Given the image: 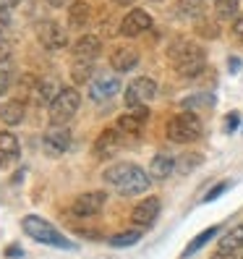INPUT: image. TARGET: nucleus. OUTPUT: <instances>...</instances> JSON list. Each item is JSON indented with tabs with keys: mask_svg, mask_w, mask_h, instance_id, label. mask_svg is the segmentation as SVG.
I'll list each match as a JSON object with an SVG mask.
<instances>
[{
	"mask_svg": "<svg viewBox=\"0 0 243 259\" xmlns=\"http://www.w3.org/2000/svg\"><path fill=\"white\" fill-rule=\"evenodd\" d=\"M105 178V184L113 186L118 194H123V196H136V194H144L152 184V178L149 173L144 170L141 165H136V162H115L110 165L108 170L102 173Z\"/></svg>",
	"mask_w": 243,
	"mask_h": 259,
	"instance_id": "obj_1",
	"label": "nucleus"
},
{
	"mask_svg": "<svg viewBox=\"0 0 243 259\" xmlns=\"http://www.w3.org/2000/svg\"><path fill=\"white\" fill-rule=\"evenodd\" d=\"M168 58L173 60V66L180 76L186 79H193L199 76L204 68H207V55H204V48H199L196 42L186 39V37H175L168 48Z\"/></svg>",
	"mask_w": 243,
	"mask_h": 259,
	"instance_id": "obj_2",
	"label": "nucleus"
},
{
	"mask_svg": "<svg viewBox=\"0 0 243 259\" xmlns=\"http://www.w3.org/2000/svg\"><path fill=\"white\" fill-rule=\"evenodd\" d=\"M21 228H24L26 236H32L39 243H47V246H55V249H66V251L73 249V243L63 233H60L53 223H47V220L39 218V215H26L21 220Z\"/></svg>",
	"mask_w": 243,
	"mask_h": 259,
	"instance_id": "obj_3",
	"label": "nucleus"
},
{
	"mask_svg": "<svg viewBox=\"0 0 243 259\" xmlns=\"http://www.w3.org/2000/svg\"><path fill=\"white\" fill-rule=\"evenodd\" d=\"M165 131H168L170 142H175V144H191V142H196L202 136L204 126H202V120H199L196 113L183 110V113H178V115H173L168 120V128H165Z\"/></svg>",
	"mask_w": 243,
	"mask_h": 259,
	"instance_id": "obj_4",
	"label": "nucleus"
},
{
	"mask_svg": "<svg viewBox=\"0 0 243 259\" xmlns=\"http://www.w3.org/2000/svg\"><path fill=\"white\" fill-rule=\"evenodd\" d=\"M79 105H81V95H79V89H73V87H63L58 92V97L47 105V113H50V123L55 126H66L68 120L76 115V110H79Z\"/></svg>",
	"mask_w": 243,
	"mask_h": 259,
	"instance_id": "obj_5",
	"label": "nucleus"
},
{
	"mask_svg": "<svg viewBox=\"0 0 243 259\" xmlns=\"http://www.w3.org/2000/svg\"><path fill=\"white\" fill-rule=\"evenodd\" d=\"M108 202V191H86V194H79L76 199L71 202L68 207V215L71 218H79V220H89L100 215V209Z\"/></svg>",
	"mask_w": 243,
	"mask_h": 259,
	"instance_id": "obj_6",
	"label": "nucleus"
},
{
	"mask_svg": "<svg viewBox=\"0 0 243 259\" xmlns=\"http://www.w3.org/2000/svg\"><path fill=\"white\" fill-rule=\"evenodd\" d=\"M157 97V81L149 79V76H139L126 87V108L133 110L139 105H149L152 100Z\"/></svg>",
	"mask_w": 243,
	"mask_h": 259,
	"instance_id": "obj_7",
	"label": "nucleus"
},
{
	"mask_svg": "<svg viewBox=\"0 0 243 259\" xmlns=\"http://www.w3.org/2000/svg\"><path fill=\"white\" fill-rule=\"evenodd\" d=\"M71 142H73V136H71V128H68V126H55V123H50V128L42 134V149L47 152L50 157L66 155V152L71 149Z\"/></svg>",
	"mask_w": 243,
	"mask_h": 259,
	"instance_id": "obj_8",
	"label": "nucleus"
},
{
	"mask_svg": "<svg viewBox=\"0 0 243 259\" xmlns=\"http://www.w3.org/2000/svg\"><path fill=\"white\" fill-rule=\"evenodd\" d=\"M37 39L44 50H63L68 45V34L66 29L58 21H39L37 24Z\"/></svg>",
	"mask_w": 243,
	"mask_h": 259,
	"instance_id": "obj_9",
	"label": "nucleus"
},
{
	"mask_svg": "<svg viewBox=\"0 0 243 259\" xmlns=\"http://www.w3.org/2000/svg\"><path fill=\"white\" fill-rule=\"evenodd\" d=\"M120 92V79L115 73H97L92 81H89V97L94 102H108Z\"/></svg>",
	"mask_w": 243,
	"mask_h": 259,
	"instance_id": "obj_10",
	"label": "nucleus"
},
{
	"mask_svg": "<svg viewBox=\"0 0 243 259\" xmlns=\"http://www.w3.org/2000/svg\"><path fill=\"white\" fill-rule=\"evenodd\" d=\"M152 24L155 21H152V16L144 8H131L123 16V21H120V34L123 37H139L147 29H152Z\"/></svg>",
	"mask_w": 243,
	"mask_h": 259,
	"instance_id": "obj_11",
	"label": "nucleus"
},
{
	"mask_svg": "<svg viewBox=\"0 0 243 259\" xmlns=\"http://www.w3.org/2000/svg\"><path fill=\"white\" fill-rule=\"evenodd\" d=\"M160 199L157 196H147V199H141L139 204H136L133 209H131V220H133V225L136 228H149V225H155V220H157V215H160Z\"/></svg>",
	"mask_w": 243,
	"mask_h": 259,
	"instance_id": "obj_12",
	"label": "nucleus"
},
{
	"mask_svg": "<svg viewBox=\"0 0 243 259\" xmlns=\"http://www.w3.org/2000/svg\"><path fill=\"white\" fill-rule=\"evenodd\" d=\"M123 131L120 128H105L100 136H97V142H94V155L97 157H113L120 152V147H123Z\"/></svg>",
	"mask_w": 243,
	"mask_h": 259,
	"instance_id": "obj_13",
	"label": "nucleus"
},
{
	"mask_svg": "<svg viewBox=\"0 0 243 259\" xmlns=\"http://www.w3.org/2000/svg\"><path fill=\"white\" fill-rule=\"evenodd\" d=\"M175 167H178V160L173 155H168V152H157V155L152 157L147 173H149L152 181H168L175 173Z\"/></svg>",
	"mask_w": 243,
	"mask_h": 259,
	"instance_id": "obj_14",
	"label": "nucleus"
},
{
	"mask_svg": "<svg viewBox=\"0 0 243 259\" xmlns=\"http://www.w3.org/2000/svg\"><path fill=\"white\" fill-rule=\"evenodd\" d=\"M139 66V53L136 48H115L110 53V68L115 73H128Z\"/></svg>",
	"mask_w": 243,
	"mask_h": 259,
	"instance_id": "obj_15",
	"label": "nucleus"
},
{
	"mask_svg": "<svg viewBox=\"0 0 243 259\" xmlns=\"http://www.w3.org/2000/svg\"><path fill=\"white\" fill-rule=\"evenodd\" d=\"M73 55L76 60H94L102 53V39L97 34H81L79 39L73 42Z\"/></svg>",
	"mask_w": 243,
	"mask_h": 259,
	"instance_id": "obj_16",
	"label": "nucleus"
},
{
	"mask_svg": "<svg viewBox=\"0 0 243 259\" xmlns=\"http://www.w3.org/2000/svg\"><path fill=\"white\" fill-rule=\"evenodd\" d=\"M21 155L19 139L11 131H0V167H8L11 162H16Z\"/></svg>",
	"mask_w": 243,
	"mask_h": 259,
	"instance_id": "obj_17",
	"label": "nucleus"
},
{
	"mask_svg": "<svg viewBox=\"0 0 243 259\" xmlns=\"http://www.w3.org/2000/svg\"><path fill=\"white\" fill-rule=\"evenodd\" d=\"M37 87H39V79L34 73H21L16 79V100L29 105L37 100Z\"/></svg>",
	"mask_w": 243,
	"mask_h": 259,
	"instance_id": "obj_18",
	"label": "nucleus"
},
{
	"mask_svg": "<svg viewBox=\"0 0 243 259\" xmlns=\"http://www.w3.org/2000/svg\"><path fill=\"white\" fill-rule=\"evenodd\" d=\"M60 89H63V87L58 84L55 76H42L39 87H37V100H34V105H50V102L58 97Z\"/></svg>",
	"mask_w": 243,
	"mask_h": 259,
	"instance_id": "obj_19",
	"label": "nucleus"
},
{
	"mask_svg": "<svg viewBox=\"0 0 243 259\" xmlns=\"http://www.w3.org/2000/svg\"><path fill=\"white\" fill-rule=\"evenodd\" d=\"M215 102H217V97L212 92H193V95L180 100V108L188 110V113H196V110H209Z\"/></svg>",
	"mask_w": 243,
	"mask_h": 259,
	"instance_id": "obj_20",
	"label": "nucleus"
},
{
	"mask_svg": "<svg viewBox=\"0 0 243 259\" xmlns=\"http://www.w3.org/2000/svg\"><path fill=\"white\" fill-rule=\"evenodd\" d=\"M24 108L26 105L19 102V100H8L0 105V120H3L6 126H19L24 120Z\"/></svg>",
	"mask_w": 243,
	"mask_h": 259,
	"instance_id": "obj_21",
	"label": "nucleus"
},
{
	"mask_svg": "<svg viewBox=\"0 0 243 259\" xmlns=\"http://www.w3.org/2000/svg\"><path fill=\"white\" fill-rule=\"evenodd\" d=\"M71 79L76 87H89V81L94 79V60H73L71 66Z\"/></svg>",
	"mask_w": 243,
	"mask_h": 259,
	"instance_id": "obj_22",
	"label": "nucleus"
},
{
	"mask_svg": "<svg viewBox=\"0 0 243 259\" xmlns=\"http://www.w3.org/2000/svg\"><path fill=\"white\" fill-rule=\"evenodd\" d=\"M89 24V3L86 0H73L68 6V26L71 29H84Z\"/></svg>",
	"mask_w": 243,
	"mask_h": 259,
	"instance_id": "obj_23",
	"label": "nucleus"
},
{
	"mask_svg": "<svg viewBox=\"0 0 243 259\" xmlns=\"http://www.w3.org/2000/svg\"><path fill=\"white\" fill-rule=\"evenodd\" d=\"M13 81H16V60H13L11 55H6L3 60H0V97L11 92Z\"/></svg>",
	"mask_w": 243,
	"mask_h": 259,
	"instance_id": "obj_24",
	"label": "nucleus"
},
{
	"mask_svg": "<svg viewBox=\"0 0 243 259\" xmlns=\"http://www.w3.org/2000/svg\"><path fill=\"white\" fill-rule=\"evenodd\" d=\"M238 249H243V225H233L222 238H220V249L217 251H230L235 254Z\"/></svg>",
	"mask_w": 243,
	"mask_h": 259,
	"instance_id": "obj_25",
	"label": "nucleus"
},
{
	"mask_svg": "<svg viewBox=\"0 0 243 259\" xmlns=\"http://www.w3.org/2000/svg\"><path fill=\"white\" fill-rule=\"evenodd\" d=\"M220 233V225H212V228H207V231H202L199 236H196L191 243H188V246L183 249V254H180V256H183V259H188L191 254H196V251H199V249H204L207 246V243L212 241V238H215Z\"/></svg>",
	"mask_w": 243,
	"mask_h": 259,
	"instance_id": "obj_26",
	"label": "nucleus"
},
{
	"mask_svg": "<svg viewBox=\"0 0 243 259\" xmlns=\"http://www.w3.org/2000/svg\"><path fill=\"white\" fill-rule=\"evenodd\" d=\"M141 241V228H131V231H120V233H115V236H110L108 238V243L110 246H115V249H126V246H133V243H139Z\"/></svg>",
	"mask_w": 243,
	"mask_h": 259,
	"instance_id": "obj_27",
	"label": "nucleus"
},
{
	"mask_svg": "<svg viewBox=\"0 0 243 259\" xmlns=\"http://www.w3.org/2000/svg\"><path fill=\"white\" fill-rule=\"evenodd\" d=\"M144 123H147V120L141 115H136L133 110H128V113H123V115L118 118V126L115 128H120L123 134H139L144 128Z\"/></svg>",
	"mask_w": 243,
	"mask_h": 259,
	"instance_id": "obj_28",
	"label": "nucleus"
},
{
	"mask_svg": "<svg viewBox=\"0 0 243 259\" xmlns=\"http://www.w3.org/2000/svg\"><path fill=\"white\" fill-rule=\"evenodd\" d=\"M238 8H240V0H215V16L220 21H230L238 16Z\"/></svg>",
	"mask_w": 243,
	"mask_h": 259,
	"instance_id": "obj_29",
	"label": "nucleus"
},
{
	"mask_svg": "<svg viewBox=\"0 0 243 259\" xmlns=\"http://www.w3.org/2000/svg\"><path fill=\"white\" fill-rule=\"evenodd\" d=\"M227 189H230V181H220L217 186H212V189H209V194L204 196V202H215L217 196H222V191H227Z\"/></svg>",
	"mask_w": 243,
	"mask_h": 259,
	"instance_id": "obj_30",
	"label": "nucleus"
},
{
	"mask_svg": "<svg viewBox=\"0 0 243 259\" xmlns=\"http://www.w3.org/2000/svg\"><path fill=\"white\" fill-rule=\"evenodd\" d=\"M11 32V11H0V42H6Z\"/></svg>",
	"mask_w": 243,
	"mask_h": 259,
	"instance_id": "obj_31",
	"label": "nucleus"
},
{
	"mask_svg": "<svg viewBox=\"0 0 243 259\" xmlns=\"http://www.w3.org/2000/svg\"><path fill=\"white\" fill-rule=\"evenodd\" d=\"M233 34H235V39L243 42V13H238V16L233 19Z\"/></svg>",
	"mask_w": 243,
	"mask_h": 259,
	"instance_id": "obj_32",
	"label": "nucleus"
},
{
	"mask_svg": "<svg viewBox=\"0 0 243 259\" xmlns=\"http://www.w3.org/2000/svg\"><path fill=\"white\" fill-rule=\"evenodd\" d=\"M180 11L183 13H199V3H196V0H180Z\"/></svg>",
	"mask_w": 243,
	"mask_h": 259,
	"instance_id": "obj_33",
	"label": "nucleus"
},
{
	"mask_svg": "<svg viewBox=\"0 0 243 259\" xmlns=\"http://www.w3.org/2000/svg\"><path fill=\"white\" fill-rule=\"evenodd\" d=\"M6 256H8V259H21V256H24V249L19 246V243H11V246L6 249Z\"/></svg>",
	"mask_w": 243,
	"mask_h": 259,
	"instance_id": "obj_34",
	"label": "nucleus"
},
{
	"mask_svg": "<svg viewBox=\"0 0 243 259\" xmlns=\"http://www.w3.org/2000/svg\"><path fill=\"white\" fill-rule=\"evenodd\" d=\"M16 6H21V0H0V11H13Z\"/></svg>",
	"mask_w": 243,
	"mask_h": 259,
	"instance_id": "obj_35",
	"label": "nucleus"
},
{
	"mask_svg": "<svg viewBox=\"0 0 243 259\" xmlns=\"http://www.w3.org/2000/svg\"><path fill=\"white\" fill-rule=\"evenodd\" d=\"M225 126H227V131H235L238 128V115L230 113V115H227V120H225Z\"/></svg>",
	"mask_w": 243,
	"mask_h": 259,
	"instance_id": "obj_36",
	"label": "nucleus"
},
{
	"mask_svg": "<svg viewBox=\"0 0 243 259\" xmlns=\"http://www.w3.org/2000/svg\"><path fill=\"white\" fill-rule=\"evenodd\" d=\"M209 259H235V254H230V251H217V254H212Z\"/></svg>",
	"mask_w": 243,
	"mask_h": 259,
	"instance_id": "obj_37",
	"label": "nucleus"
},
{
	"mask_svg": "<svg viewBox=\"0 0 243 259\" xmlns=\"http://www.w3.org/2000/svg\"><path fill=\"white\" fill-rule=\"evenodd\" d=\"M68 3V0H47V6H53V8H63Z\"/></svg>",
	"mask_w": 243,
	"mask_h": 259,
	"instance_id": "obj_38",
	"label": "nucleus"
},
{
	"mask_svg": "<svg viewBox=\"0 0 243 259\" xmlns=\"http://www.w3.org/2000/svg\"><path fill=\"white\" fill-rule=\"evenodd\" d=\"M238 68H240V58H230V71L235 73Z\"/></svg>",
	"mask_w": 243,
	"mask_h": 259,
	"instance_id": "obj_39",
	"label": "nucleus"
},
{
	"mask_svg": "<svg viewBox=\"0 0 243 259\" xmlns=\"http://www.w3.org/2000/svg\"><path fill=\"white\" fill-rule=\"evenodd\" d=\"M8 55V50H6V42H0V60H3Z\"/></svg>",
	"mask_w": 243,
	"mask_h": 259,
	"instance_id": "obj_40",
	"label": "nucleus"
},
{
	"mask_svg": "<svg viewBox=\"0 0 243 259\" xmlns=\"http://www.w3.org/2000/svg\"><path fill=\"white\" fill-rule=\"evenodd\" d=\"M155 3H160V0H155Z\"/></svg>",
	"mask_w": 243,
	"mask_h": 259,
	"instance_id": "obj_41",
	"label": "nucleus"
}]
</instances>
